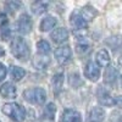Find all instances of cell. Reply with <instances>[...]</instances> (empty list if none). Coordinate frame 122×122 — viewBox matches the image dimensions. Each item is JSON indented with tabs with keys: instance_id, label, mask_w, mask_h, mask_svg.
Here are the masks:
<instances>
[{
	"instance_id": "obj_1",
	"label": "cell",
	"mask_w": 122,
	"mask_h": 122,
	"mask_svg": "<svg viewBox=\"0 0 122 122\" xmlns=\"http://www.w3.org/2000/svg\"><path fill=\"white\" fill-rule=\"evenodd\" d=\"M11 53L12 55L21 60V61H27L29 57V48L28 44L25 42V39L21 37H16L14 38L12 43H11Z\"/></svg>"
},
{
	"instance_id": "obj_2",
	"label": "cell",
	"mask_w": 122,
	"mask_h": 122,
	"mask_svg": "<svg viewBox=\"0 0 122 122\" xmlns=\"http://www.w3.org/2000/svg\"><path fill=\"white\" fill-rule=\"evenodd\" d=\"M23 98L33 105H42L46 100V93L43 88H29L23 92Z\"/></svg>"
},
{
	"instance_id": "obj_3",
	"label": "cell",
	"mask_w": 122,
	"mask_h": 122,
	"mask_svg": "<svg viewBox=\"0 0 122 122\" xmlns=\"http://www.w3.org/2000/svg\"><path fill=\"white\" fill-rule=\"evenodd\" d=\"M3 112L16 122H22L26 118L25 109L16 103H7L3 106Z\"/></svg>"
},
{
	"instance_id": "obj_4",
	"label": "cell",
	"mask_w": 122,
	"mask_h": 122,
	"mask_svg": "<svg viewBox=\"0 0 122 122\" xmlns=\"http://www.w3.org/2000/svg\"><path fill=\"white\" fill-rule=\"evenodd\" d=\"M84 76L93 82H97L100 77V68L98 64H95L94 61H88L84 67Z\"/></svg>"
},
{
	"instance_id": "obj_5",
	"label": "cell",
	"mask_w": 122,
	"mask_h": 122,
	"mask_svg": "<svg viewBox=\"0 0 122 122\" xmlns=\"http://www.w3.org/2000/svg\"><path fill=\"white\" fill-rule=\"evenodd\" d=\"M72 56V50L70 46H60L55 50V59L59 64H65Z\"/></svg>"
},
{
	"instance_id": "obj_6",
	"label": "cell",
	"mask_w": 122,
	"mask_h": 122,
	"mask_svg": "<svg viewBox=\"0 0 122 122\" xmlns=\"http://www.w3.org/2000/svg\"><path fill=\"white\" fill-rule=\"evenodd\" d=\"M17 28H18V32H21L22 34H28L32 29V20L30 17L26 14L21 15L17 21Z\"/></svg>"
},
{
	"instance_id": "obj_7",
	"label": "cell",
	"mask_w": 122,
	"mask_h": 122,
	"mask_svg": "<svg viewBox=\"0 0 122 122\" xmlns=\"http://www.w3.org/2000/svg\"><path fill=\"white\" fill-rule=\"evenodd\" d=\"M60 122H82V116L77 110L66 109L61 115Z\"/></svg>"
},
{
	"instance_id": "obj_8",
	"label": "cell",
	"mask_w": 122,
	"mask_h": 122,
	"mask_svg": "<svg viewBox=\"0 0 122 122\" xmlns=\"http://www.w3.org/2000/svg\"><path fill=\"white\" fill-rule=\"evenodd\" d=\"M70 22H71V26L75 28L73 30H86L87 27H88V23L83 20V17L77 12L71 14Z\"/></svg>"
},
{
	"instance_id": "obj_9",
	"label": "cell",
	"mask_w": 122,
	"mask_h": 122,
	"mask_svg": "<svg viewBox=\"0 0 122 122\" xmlns=\"http://www.w3.org/2000/svg\"><path fill=\"white\" fill-rule=\"evenodd\" d=\"M97 95H98L99 103H100L101 105H104V106H112V105L115 104V99L111 97V95L109 94V92L105 90L103 87H99Z\"/></svg>"
},
{
	"instance_id": "obj_10",
	"label": "cell",
	"mask_w": 122,
	"mask_h": 122,
	"mask_svg": "<svg viewBox=\"0 0 122 122\" xmlns=\"http://www.w3.org/2000/svg\"><path fill=\"white\" fill-rule=\"evenodd\" d=\"M50 37H51V39H53V42H54V43L60 44V43L66 42V40L68 39V32H67V29H66V28L60 27V28H56L54 32H51Z\"/></svg>"
},
{
	"instance_id": "obj_11",
	"label": "cell",
	"mask_w": 122,
	"mask_h": 122,
	"mask_svg": "<svg viewBox=\"0 0 122 122\" xmlns=\"http://www.w3.org/2000/svg\"><path fill=\"white\" fill-rule=\"evenodd\" d=\"M0 94H1L4 98H7V99H12L17 95V89L16 87L10 83V82H6L4 83L1 87H0Z\"/></svg>"
},
{
	"instance_id": "obj_12",
	"label": "cell",
	"mask_w": 122,
	"mask_h": 122,
	"mask_svg": "<svg viewBox=\"0 0 122 122\" xmlns=\"http://www.w3.org/2000/svg\"><path fill=\"white\" fill-rule=\"evenodd\" d=\"M105 112L101 107H93L89 114L88 122H104Z\"/></svg>"
},
{
	"instance_id": "obj_13",
	"label": "cell",
	"mask_w": 122,
	"mask_h": 122,
	"mask_svg": "<svg viewBox=\"0 0 122 122\" xmlns=\"http://www.w3.org/2000/svg\"><path fill=\"white\" fill-rule=\"evenodd\" d=\"M56 23H57V21H56L55 17H53V16H46L45 18L42 20L39 28H40V30H42V32H48V30L53 29V28L56 26Z\"/></svg>"
},
{
	"instance_id": "obj_14",
	"label": "cell",
	"mask_w": 122,
	"mask_h": 122,
	"mask_svg": "<svg viewBox=\"0 0 122 122\" xmlns=\"http://www.w3.org/2000/svg\"><path fill=\"white\" fill-rule=\"evenodd\" d=\"M97 62L100 67H106L110 64V55L105 49H101L97 54Z\"/></svg>"
},
{
	"instance_id": "obj_15",
	"label": "cell",
	"mask_w": 122,
	"mask_h": 122,
	"mask_svg": "<svg viewBox=\"0 0 122 122\" xmlns=\"http://www.w3.org/2000/svg\"><path fill=\"white\" fill-rule=\"evenodd\" d=\"M81 16L83 17V20L88 23V22H90L92 20H94V17L98 15V12H97V10L94 9V7H92V6H86V7H83L82 10H81V14H79Z\"/></svg>"
},
{
	"instance_id": "obj_16",
	"label": "cell",
	"mask_w": 122,
	"mask_h": 122,
	"mask_svg": "<svg viewBox=\"0 0 122 122\" xmlns=\"http://www.w3.org/2000/svg\"><path fill=\"white\" fill-rule=\"evenodd\" d=\"M118 76V72H117V70L115 67H111L109 66L106 70H105V72H104V81L106 83H114L116 78Z\"/></svg>"
},
{
	"instance_id": "obj_17",
	"label": "cell",
	"mask_w": 122,
	"mask_h": 122,
	"mask_svg": "<svg viewBox=\"0 0 122 122\" xmlns=\"http://www.w3.org/2000/svg\"><path fill=\"white\" fill-rule=\"evenodd\" d=\"M30 9H32V11L33 14L36 15H40V14H43L46 11V9H48V4L44 3V1H36L32 4V6H30Z\"/></svg>"
},
{
	"instance_id": "obj_18",
	"label": "cell",
	"mask_w": 122,
	"mask_h": 122,
	"mask_svg": "<svg viewBox=\"0 0 122 122\" xmlns=\"http://www.w3.org/2000/svg\"><path fill=\"white\" fill-rule=\"evenodd\" d=\"M62 83H64V75L62 73H56L53 77V87H54V92L59 93L62 88Z\"/></svg>"
},
{
	"instance_id": "obj_19",
	"label": "cell",
	"mask_w": 122,
	"mask_h": 122,
	"mask_svg": "<svg viewBox=\"0 0 122 122\" xmlns=\"http://www.w3.org/2000/svg\"><path fill=\"white\" fill-rule=\"evenodd\" d=\"M37 49H38V53L40 54V55H46V54H49L50 53V44L46 42V40H39L38 42V44H37Z\"/></svg>"
},
{
	"instance_id": "obj_20",
	"label": "cell",
	"mask_w": 122,
	"mask_h": 122,
	"mask_svg": "<svg viewBox=\"0 0 122 122\" xmlns=\"http://www.w3.org/2000/svg\"><path fill=\"white\" fill-rule=\"evenodd\" d=\"M26 75V71L22 67H18V66H14L11 68V77L15 81H21Z\"/></svg>"
},
{
	"instance_id": "obj_21",
	"label": "cell",
	"mask_w": 122,
	"mask_h": 122,
	"mask_svg": "<svg viewBox=\"0 0 122 122\" xmlns=\"http://www.w3.org/2000/svg\"><path fill=\"white\" fill-rule=\"evenodd\" d=\"M55 112H56V106L53 103H49L44 109V117H46L48 120H54Z\"/></svg>"
},
{
	"instance_id": "obj_22",
	"label": "cell",
	"mask_w": 122,
	"mask_h": 122,
	"mask_svg": "<svg viewBox=\"0 0 122 122\" xmlns=\"http://www.w3.org/2000/svg\"><path fill=\"white\" fill-rule=\"evenodd\" d=\"M11 36V30H10L9 26H7V22H4L1 26H0V38L3 40H7Z\"/></svg>"
},
{
	"instance_id": "obj_23",
	"label": "cell",
	"mask_w": 122,
	"mask_h": 122,
	"mask_svg": "<svg viewBox=\"0 0 122 122\" xmlns=\"http://www.w3.org/2000/svg\"><path fill=\"white\" fill-rule=\"evenodd\" d=\"M49 65V59L46 57H36L34 60V66L39 70H44Z\"/></svg>"
},
{
	"instance_id": "obj_24",
	"label": "cell",
	"mask_w": 122,
	"mask_h": 122,
	"mask_svg": "<svg viewBox=\"0 0 122 122\" xmlns=\"http://www.w3.org/2000/svg\"><path fill=\"white\" fill-rule=\"evenodd\" d=\"M89 44L86 42V40H82V42H78L77 43V50L78 53H87L89 50Z\"/></svg>"
},
{
	"instance_id": "obj_25",
	"label": "cell",
	"mask_w": 122,
	"mask_h": 122,
	"mask_svg": "<svg viewBox=\"0 0 122 122\" xmlns=\"http://www.w3.org/2000/svg\"><path fill=\"white\" fill-rule=\"evenodd\" d=\"M20 4L18 1H9V3H6V9L9 10V11H11V12H15L16 10L20 7Z\"/></svg>"
},
{
	"instance_id": "obj_26",
	"label": "cell",
	"mask_w": 122,
	"mask_h": 122,
	"mask_svg": "<svg viewBox=\"0 0 122 122\" xmlns=\"http://www.w3.org/2000/svg\"><path fill=\"white\" fill-rule=\"evenodd\" d=\"M6 73H7V70H6V67H5L3 64H0V82H1V81L5 78Z\"/></svg>"
},
{
	"instance_id": "obj_27",
	"label": "cell",
	"mask_w": 122,
	"mask_h": 122,
	"mask_svg": "<svg viewBox=\"0 0 122 122\" xmlns=\"http://www.w3.org/2000/svg\"><path fill=\"white\" fill-rule=\"evenodd\" d=\"M115 104L122 107V95H118V97L115 99Z\"/></svg>"
},
{
	"instance_id": "obj_28",
	"label": "cell",
	"mask_w": 122,
	"mask_h": 122,
	"mask_svg": "<svg viewBox=\"0 0 122 122\" xmlns=\"http://www.w3.org/2000/svg\"><path fill=\"white\" fill-rule=\"evenodd\" d=\"M4 54H5V51H4V49H3L1 46H0V57H1V56H3Z\"/></svg>"
},
{
	"instance_id": "obj_29",
	"label": "cell",
	"mask_w": 122,
	"mask_h": 122,
	"mask_svg": "<svg viewBox=\"0 0 122 122\" xmlns=\"http://www.w3.org/2000/svg\"><path fill=\"white\" fill-rule=\"evenodd\" d=\"M118 64L122 66V55H121V56H120V59H118Z\"/></svg>"
},
{
	"instance_id": "obj_30",
	"label": "cell",
	"mask_w": 122,
	"mask_h": 122,
	"mask_svg": "<svg viewBox=\"0 0 122 122\" xmlns=\"http://www.w3.org/2000/svg\"><path fill=\"white\" fill-rule=\"evenodd\" d=\"M121 86H122V76H121Z\"/></svg>"
},
{
	"instance_id": "obj_31",
	"label": "cell",
	"mask_w": 122,
	"mask_h": 122,
	"mask_svg": "<svg viewBox=\"0 0 122 122\" xmlns=\"http://www.w3.org/2000/svg\"><path fill=\"white\" fill-rule=\"evenodd\" d=\"M0 122H1V121H0Z\"/></svg>"
}]
</instances>
